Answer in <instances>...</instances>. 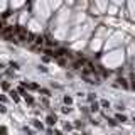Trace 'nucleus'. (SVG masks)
I'll return each mask as SVG.
<instances>
[{
    "mask_svg": "<svg viewBox=\"0 0 135 135\" xmlns=\"http://www.w3.org/2000/svg\"><path fill=\"white\" fill-rule=\"evenodd\" d=\"M0 112L3 113V112H5V106H2V105H0Z\"/></svg>",
    "mask_w": 135,
    "mask_h": 135,
    "instance_id": "obj_4",
    "label": "nucleus"
},
{
    "mask_svg": "<svg viewBox=\"0 0 135 135\" xmlns=\"http://www.w3.org/2000/svg\"><path fill=\"white\" fill-rule=\"evenodd\" d=\"M0 135H7V128L5 127H0Z\"/></svg>",
    "mask_w": 135,
    "mask_h": 135,
    "instance_id": "obj_2",
    "label": "nucleus"
},
{
    "mask_svg": "<svg viewBox=\"0 0 135 135\" xmlns=\"http://www.w3.org/2000/svg\"><path fill=\"white\" fill-rule=\"evenodd\" d=\"M2 32H3V34H10V32H14V27H5Z\"/></svg>",
    "mask_w": 135,
    "mask_h": 135,
    "instance_id": "obj_1",
    "label": "nucleus"
},
{
    "mask_svg": "<svg viewBox=\"0 0 135 135\" xmlns=\"http://www.w3.org/2000/svg\"><path fill=\"white\" fill-rule=\"evenodd\" d=\"M47 122H49V123H54V122H56V118H52V116H47Z\"/></svg>",
    "mask_w": 135,
    "mask_h": 135,
    "instance_id": "obj_3",
    "label": "nucleus"
}]
</instances>
